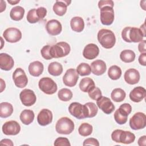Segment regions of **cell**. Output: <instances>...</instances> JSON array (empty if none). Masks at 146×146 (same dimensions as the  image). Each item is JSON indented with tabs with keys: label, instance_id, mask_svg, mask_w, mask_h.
<instances>
[{
	"label": "cell",
	"instance_id": "1",
	"mask_svg": "<svg viewBox=\"0 0 146 146\" xmlns=\"http://www.w3.org/2000/svg\"><path fill=\"white\" fill-rule=\"evenodd\" d=\"M98 40L102 46L107 49L112 48L116 43V38L114 33L111 30L105 29L99 31Z\"/></svg>",
	"mask_w": 146,
	"mask_h": 146
},
{
	"label": "cell",
	"instance_id": "2",
	"mask_svg": "<svg viewBox=\"0 0 146 146\" xmlns=\"http://www.w3.org/2000/svg\"><path fill=\"white\" fill-rule=\"evenodd\" d=\"M71 50L70 46L65 42H60L51 46L50 54L52 58H62L68 55Z\"/></svg>",
	"mask_w": 146,
	"mask_h": 146
},
{
	"label": "cell",
	"instance_id": "3",
	"mask_svg": "<svg viewBox=\"0 0 146 146\" xmlns=\"http://www.w3.org/2000/svg\"><path fill=\"white\" fill-rule=\"evenodd\" d=\"M73 121L67 117H62L56 122L55 125L56 131L62 135L70 134L74 129Z\"/></svg>",
	"mask_w": 146,
	"mask_h": 146
},
{
	"label": "cell",
	"instance_id": "4",
	"mask_svg": "<svg viewBox=\"0 0 146 146\" xmlns=\"http://www.w3.org/2000/svg\"><path fill=\"white\" fill-rule=\"evenodd\" d=\"M70 113L78 119H83L88 117V111L87 106L78 102L71 103L68 107Z\"/></svg>",
	"mask_w": 146,
	"mask_h": 146
},
{
	"label": "cell",
	"instance_id": "5",
	"mask_svg": "<svg viewBox=\"0 0 146 146\" xmlns=\"http://www.w3.org/2000/svg\"><path fill=\"white\" fill-rule=\"evenodd\" d=\"M38 86L43 92L47 95L54 94L58 90L56 83L51 78L48 77L41 78L39 81Z\"/></svg>",
	"mask_w": 146,
	"mask_h": 146
},
{
	"label": "cell",
	"instance_id": "6",
	"mask_svg": "<svg viewBox=\"0 0 146 146\" xmlns=\"http://www.w3.org/2000/svg\"><path fill=\"white\" fill-rule=\"evenodd\" d=\"M129 125L133 130L143 129L146 125V116L141 112L135 113L129 119Z\"/></svg>",
	"mask_w": 146,
	"mask_h": 146
},
{
	"label": "cell",
	"instance_id": "7",
	"mask_svg": "<svg viewBox=\"0 0 146 146\" xmlns=\"http://www.w3.org/2000/svg\"><path fill=\"white\" fill-rule=\"evenodd\" d=\"M101 23L106 26L111 25L114 21V10L113 7L110 6H103L100 9Z\"/></svg>",
	"mask_w": 146,
	"mask_h": 146
},
{
	"label": "cell",
	"instance_id": "8",
	"mask_svg": "<svg viewBox=\"0 0 146 146\" xmlns=\"http://www.w3.org/2000/svg\"><path fill=\"white\" fill-rule=\"evenodd\" d=\"M13 79L15 85L18 88H23L28 83V79L24 70L21 68H17L13 74Z\"/></svg>",
	"mask_w": 146,
	"mask_h": 146
},
{
	"label": "cell",
	"instance_id": "9",
	"mask_svg": "<svg viewBox=\"0 0 146 146\" xmlns=\"http://www.w3.org/2000/svg\"><path fill=\"white\" fill-rule=\"evenodd\" d=\"M19 98L23 105L27 107L34 105L36 100L34 92L30 89L23 90L19 94Z\"/></svg>",
	"mask_w": 146,
	"mask_h": 146
},
{
	"label": "cell",
	"instance_id": "10",
	"mask_svg": "<svg viewBox=\"0 0 146 146\" xmlns=\"http://www.w3.org/2000/svg\"><path fill=\"white\" fill-rule=\"evenodd\" d=\"M3 36L8 42L16 43L21 39L22 33L18 29L10 27L4 31Z\"/></svg>",
	"mask_w": 146,
	"mask_h": 146
},
{
	"label": "cell",
	"instance_id": "11",
	"mask_svg": "<svg viewBox=\"0 0 146 146\" xmlns=\"http://www.w3.org/2000/svg\"><path fill=\"white\" fill-rule=\"evenodd\" d=\"M116 143L128 144L133 143L135 140V135L130 131L117 129L115 135Z\"/></svg>",
	"mask_w": 146,
	"mask_h": 146
},
{
	"label": "cell",
	"instance_id": "12",
	"mask_svg": "<svg viewBox=\"0 0 146 146\" xmlns=\"http://www.w3.org/2000/svg\"><path fill=\"white\" fill-rule=\"evenodd\" d=\"M98 107L106 114L111 113L115 110V106L110 98L102 96L96 100Z\"/></svg>",
	"mask_w": 146,
	"mask_h": 146
},
{
	"label": "cell",
	"instance_id": "13",
	"mask_svg": "<svg viewBox=\"0 0 146 146\" xmlns=\"http://www.w3.org/2000/svg\"><path fill=\"white\" fill-rule=\"evenodd\" d=\"M2 130L6 135H16L21 131V126L17 121L10 120L5 122L3 124Z\"/></svg>",
	"mask_w": 146,
	"mask_h": 146
},
{
	"label": "cell",
	"instance_id": "14",
	"mask_svg": "<svg viewBox=\"0 0 146 146\" xmlns=\"http://www.w3.org/2000/svg\"><path fill=\"white\" fill-rule=\"evenodd\" d=\"M78 79L79 76L76 70L70 68L66 71L63 76V82L66 86L72 87L76 84Z\"/></svg>",
	"mask_w": 146,
	"mask_h": 146
},
{
	"label": "cell",
	"instance_id": "15",
	"mask_svg": "<svg viewBox=\"0 0 146 146\" xmlns=\"http://www.w3.org/2000/svg\"><path fill=\"white\" fill-rule=\"evenodd\" d=\"M38 124L42 126H46L50 124L52 121V112L48 109H42L37 116Z\"/></svg>",
	"mask_w": 146,
	"mask_h": 146
},
{
	"label": "cell",
	"instance_id": "16",
	"mask_svg": "<svg viewBox=\"0 0 146 146\" xmlns=\"http://www.w3.org/2000/svg\"><path fill=\"white\" fill-rule=\"evenodd\" d=\"M99 54V48L98 46L94 43L87 44L83 51V56L88 60L96 58Z\"/></svg>",
	"mask_w": 146,
	"mask_h": 146
},
{
	"label": "cell",
	"instance_id": "17",
	"mask_svg": "<svg viewBox=\"0 0 146 146\" xmlns=\"http://www.w3.org/2000/svg\"><path fill=\"white\" fill-rule=\"evenodd\" d=\"M46 29L47 32L51 35H57L61 33L62 26L59 21L56 19H51L47 22Z\"/></svg>",
	"mask_w": 146,
	"mask_h": 146
},
{
	"label": "cell",
	"instance_id": "18",
	"mask_svg": "<svg viewBox=\"0 0 146 146\" xmlns=\"http://www.w3.org/2000/svg\"><path fill=\"white\" fill-rule=\"evenodd\" d=\"M139 72L135 68H129L127 70L124 75L125 81L129 84H135L140 80Z\"/></svg>",
	"mask_w": 146,
	"mask_h": 146
},
{
	"label": "cell",
	"instance_id": "19",
	"mask_svg": "<svg viewBox=\"0 0 146 146\" xmlns=\"http://www.w3.org/2000/svg\"><path fill=\"white\" fill-rule=\"evenodd\" d=\"M14 65L13 58L6 53L0 54V68L2 70L9 71Z\"/></svg>",
	"mask_w": 146,
	"mask_h": 146
},
{
	"label": "cell",
	"instance_id": "20",
	"mask_svg": "<svg viewBox=\"0 0 146 146\" xmlns=\"http://www.w3.org/2000/svg\"><path fill=\"white\" fill-rule=\"evenodd\" d=\"M146 95L145 89L141 86L135 87L129 93L130 99L135 102L139 103L145 98Z\"/></svg>",
	"mask_w": 146,
	"mask_h": 146
},
{
	"label": "cell",
	"instance_id": "21",
	"mask_svg": "<svg viewBox=\"0 0 146 146\" xmlns=\"http://www.w3.org/2000/svg\"><path fill=\"white\" fill-rule=\"evenodd\" d=\"M91 72L96 75H103L106 71L107 66L106 63L102 60H96L92 62L90 66Z\"/></svg>",
	"mask_w": 146,
	"mask_h": 146
},
{
	"label": "cell",
	"instance_id": "22",
	"mask_svg": "<svg viewBox=\"0 0 146 146\" xmlns=\"http://www.w3.org/2000/svg\"><path fill=\"white\" fill-rule=\"evenodd\" d=\"M71 1H56L53 6V11L55 14L59 16H63L67 11V6L71 3Z\"/></svg>",
	"mask_w": 146,
	"mask_h": 146
},
{
	"label": "cell",
	"instance_id": "23",
	"mask_svg": "<svg viewBox=\"0 0 146 146\" xmlns=\"http://www.w3.org/2000/svg\"><path fill=\"white\" fill-rule=\"evenodd\" d=\"M29 72L33 76L38 77L40 75L44 69L43 64L39 61H34L31 62L29 66Z\"/></svg>",
	"mask_w": 146,
	"mask_h": 146
},
{
	"label": "cell",
	"instance_id": "24",
	"mask_svg": "<svg viewBox=\"0 0 146 146\" xmlns=\"http://www.w3.org/2000/svg\"><path fill=\"white\" fill-rule=\"evenodd\" d=\"M144 37L145 36L140 29L135 27H131L129 32V39L131 43L141 42Z\"/></svg>",
	"mask_w": 146,
	"mask_h": 146
},
{
	"label": "cell",
	"instance_id": "25",
	"mask_svg": "<svg viewBox=\"0 0 146 146\" xmlns=\"http://www.w3.org/2000/svg\"><path fill=\"white\" fill-rule=\"evenodd\" d=\"M71 29L77 33L82 32L84 28V22L80 17H74L70 21Z\"/></svg>",
	"mask_w": 146,
	"mask_h": 146
},
{
	"label": "cell",
	"instance_id": "26",
	"mask_svg": "<svg viewBox=\"0 0 146 146\" xmlns=\"http://www.w3.org/2000/svg\"><path fill=\"white\" fill-rule=\"evenodd\" d=\"M34 113L31 110H24L20 114L19 118L22 123L25 125H29L34 119Z\"/></svg>",
	"mask_w": 146,
	"mask_h": 146
},
{
	"label": "cell",
	"instance_id": "27",
	"mask_svg": "<svg viewBox=\"0 0 146 146\" xmlns=\"http://www.w3.org/2000/svg\"><path fill=\"white\" fill-rule=\"evenodd\" d=\"M13 112V107L8 102H2L0 103V117L6 118L11 115Z\"/></svg>",
	"mask_w": 146,
	"mask_h": 146
},
{
	"label": "cell",
	"instance_id": "28",
	"mask_svg": "<svg viewBox=\"0 0 146 146\" xmlns=\"http://www.w3.org/2000/svg\"><path fill=\"white\" fill-rule=\"evenodd\" d=\"M25 9L20 6L13 7L10 12V17L12 20L18 21L21 20L24 16Z\"/></svg>",
	"mask_w": 146,
	"mask_h": 146
},
{
	"label": "cell",
	"instance_id": "29",
	"mask_svg": "<svg viewBox=\"0 0 146 146\" xmlns=\"http://www.w3.org/2000/svg\"><path fill=\"white\" fill-rule=\"evenodd\" d=\"M79 88L84 92H88L95 86L94 81L90 78H83L79 83Z\"/></svg>",
	"mask_w": 146,
	"mask_h": 146
},
{
	"label": "cell",
	"instance_id": "30",
	"mask_svg": "<svg viewBox=\"0 0 146 146\" xmlns=\"http://www.w3.org/2000/svg\"><path fill=\"white\" fill-rule=\"evenodd\" d=\"M48 71L52 76H59L63 72V66L58 62H51L48 66Z\"/></svg>",
	"mask_w": 146,
	"mask_h": 146
},
{
	"label": "cell",
	"instance_id": "31",
	"mask_svg": "<svg viewBox=\"0 0 146 146\" xmlns=\"http://www.w3.org/2000/svg\"><path fill=\"white\" fill-rule=\"evenodd\" d=\"M128 114L122 108H119L114 113V119L119 124H124L127 121Z\"/></svg>",
	"mask_w": 146,
	"mask_h": 146
},
{
	"label": "cell",
	"instance_id": "32",
	"mask_svg": "<svg viewBox=\"0 0 146 146\" xmlns=\"http://www.w3.org/2000/svg\"><path fill=\"white\" fill-rule=\"evenodd\" d=\"M136 55L135 52L131 50H124L120 54V59L125 63H131L134 61Z\"/></svg>",
	"mask_w": 146,
	"mask_h": 146
},
{
	"label": "cell",
	"instance_id": "33",
	"mask_svg": "<svg viewBox=\"0 0 146 146\" xmlns=\"http://www.w3.org/2000/svg\"><path fill=\"white\" fill-rule=\"evenodd\" d=\"M126 96L125 91L120 88H115L111 92V99L116 102H121L124 100Z\"/></svg>",
	"mask_w": 146,
	"mask_h": 146
},
{
	"label": "cell",
	"instance_id": "34",
	"mask_svg": "<svg viewBox=\"0 0 146 146\" xmlns=\"http://www.w3.org/2000/svg\"><path fill=\"white\" fill-rule=\"evenodd\" d=\"M108 75L112 80H117L121 75V70L117 66H112L108 70Z\"/></svg>",
	"mask_w": 146,
	"mask_h": 146
},
{
	"label": "cell",
	"instance_id": "35",
	"mask_svg": "<svg viewBox=\"0 0 146 146\" xmlns=\"http://www.w3.org/2000/svg\"><path fill=\"white\" fill-rule=\"evenodd\" d=\"M58 98L63 102H68L72 98V91L68 88H62L58 91Z\"/></svg>",
	"mask_w": 146,
	"mask_h": 146
},
{
	"label": "cell",
	"instance_id": "36",
	"mask_svg": "<svg viewBox=\"0 0 146 146\" xmlns=\"http://www.w3.org/2000/svg\"><path fill=\"white\" fill-rule=\"evenodd\" d=\"M92 126L87 123H82L78 128L79 133L82 136H88L92 132Z\"/></svg>",
	"mask_w": 146,
	"mask_h": 146
},
{
	"label": "cell",
	"instance_id": "37",
	"mask_svg": "<svg viewBox=\"0 0 146 146\" xmlns=\"http://www.w3.org/2000/svg\"><path fill=\"white\" fill-rule=\"evenodd\" d=\"M76 72L80 76L89 75L91 72L90 65L86 63L79 64L76 68Z\"/></svg>",
	"mask_w": 146,
	"mask_h": 146
},
{
	"label": "cell",
	"instance_id": "38",
	"mask_svg": "<svg viewBox=\"0 0 146 146\" xmlns=\"http://www.w3.org/2000/svg\"><path fill=\"white\" fill-rule=\"evenodd\" d=\"M26 19L27 21L30 23H35L40 20L37 15L36 9H31L28 11Z\"/></svg>",
	"mask_w": 146,
	"mask_h": 146
},
{
	"label": "cell",
	"instance_id": "39",
	"mask_svg": "<svg viewBox=\"0 0 146 146\" xmlns=\"http://www.w3.org/2000/svg\"><path fill=\"white\" fill-rule=\"evenodd\" d=\"M85 105L87 106L88 111V117L90 118L95 116L98 111V108L96 105L92 102H88L86 103Z\"/></svg>",
	"mask_w": 146,
	"mask_h": 146
},
{
	"label": "cell",
	"instance_id": "40",
	"mask_svg": "<svg viewBox=\"0 0 146 146\" xmlns=\"http://www.w3.org/2000/svg\"><path fill=\"white\" fill-rule=\"evenodd\" d=\"M88 94L89 97L94 100H97L100 97L102 96V92L100 88L95 86L92 88L90 91H89L88 92Z\"/></svg>",
	"mask_w": 146,
	"mask_h": 146
},
{
	"label": "cell",
	"instance_id": "41",
	"mask_svg": "<svg viewBox=\"0 0 146 146\" xmlns=\"http://www.w3.org/2000/svg\"><path fill=\"white\" fill-rule=\"evenodd\" d=\"M55 146H70L71 144L68 140V139L66 137H59L57 138L54 143Z\"/></svg>",
	"mask_w": 146,
	"mask_h": 146
},
{
	"label": "cell",
	"instance_id": "42",
	"mask_svg": "<svg viewBox=\"0 0 146 146\" xmlns=\"http://www.w3.org/2000/svg\"><path fill=\"white\" fill-rule=\"evenodd\" d=\"M50 47H51V46L46 45V46H44L40 50L41 55L42 56V57L44 59H45L46 60H50L52 58L50 54Z\"/></svg>",
	"mask_w": 146,
	"mask_h": 146
},
{
	"label": "cell",
	"instance_id": "43",
	"mask_svg": "<svg viewBox=\"0 0 146 146\" xmlns=\"http://www.w3.org/2000/svg\"><path fill=\"white\" fill-rule=\"evenodd\" d=\"M83 145H94V146H99V143L97 139L93 137H90L84 140Z\"/></svg>",
	"mask_w": 146,
	"mask_h": 146
},
{
	"label": "cell",
	"instance_id": "44",
	"mask_svg": "<svg viewBox=\"0 0 146 146\" xmlns=\"http://www.w3.org/2000/svg\"><path fill=\"white\" fill-rule=\"evenodd\" d=\"M131 27H126L122 30L121 32V37L122 39L126 42L131 43L129 39V32L130 30Z\"/></svg>",
	"mask_w": 146,
	"mask_h": 146
},
{
	"label": "cell",
	"instance_id": "45",
	"mask_svg": "<svg viewBox=\"0 0 146 146\" xmlns=\"http://www.w3.org/2000/svg\"><path fill=\"white\" fill-rule=\"evenodd\" d=\"M36 11L40 20L43 19L47 14V10L43 7H39L38 9H36Z\"/></svg>",
	"mask_w": 146,
	"mask_h": 146
},
{
	"label": "cell",
	"instance_id": "46",
	"mask_svg": "<svg viewBox=\"0 0 146 146\" xmlns=\"http://www.w3.org/2000/svg\"><path fill=\"white\" fill-rule=\"evenodd\" d=\"M110 6L113 7L114 3L111 0H101L99 1L98 2V7L99 9H100L103 6Z\"/></svg>",
	"mask_w": 146,
	"mask_h": 146
},
{
	"label": "cell",
	"instance_id": "47",
	"mask_svg": "<svg viewBox=\"0 0 146 146\" xmlns=\"http://www.w3.org/2000/svg\"><path fill=\"white\" fill-rule=\"evenodd\" d=\"M145 45H146V40H143L138 45V50L139 52L142 53H146V49H145Z\"/></svg>",
	"mask_w": 146,
	"mask_h": 146
},
{
	"label": "cell",
	"instance_id": "48",
	"mask_svg": "<svg viewBox=\"0 0 146 146\" xmlns=\"http://www.w3.org/2000/svg\"><path fill=\"white\" fill-rule=\"evenodd\" d=\"M119 107L122 108L123 110H124L128 115L130 114V113L132 111V107L128 103H124L121 104Z\"/></svg>",
	"mask_w": 146,
	"mask_h": 146
},
{
	"label": "cell",
	"instance_id": "49",
	"mask_svg": "<svg viewBox=\"0 0 146 146\" xmlns=\"http://www.w3.org/2000/svg\"><path fill=\"white\" fill-rule=\"evenodd\" d=\"M146 53H142L140 55L139 57V63L142 65L145 66L146 65Z\"/></svg>",
	"mask_w": 146,
	"mask_h": 146
},
{
	"label": "cell",
	"instance_id": "50",
	"mask_svg": "<svg viewBox=\"0 0 146 146\" xmlns=\"http://www.w3.org/2000/svg\"><path fill=\"white\" fill-rule=\"evenodd\" d=\"M0 144L1 145H11V146H13L14 145V144L13 143V141L10 140V139H2L1 142H0Z\"/></svg>",
	"mask_w": 146,
	"mask_h": 146
},
{
	"label": "cell",
	"instance_id": "51",
	"mask_svg": "<svg viewBox=\"0 0 146 146\" xmlns=\"http://www.w3.org/2000/svg\"><path fill=\"white\" fill-rule=\"evenodd\" d=\"M138 145L140 146H145L146 145V136H141L138 140Z\"/></svg>",
	"mask_w": 146,
	"mask_h": 146
},
{
	"label": "cell",
	"instance_id": "52",
	"mask_svg": "<svg viewBox=\"0 0 146 146\" xmlns=\"http://www.w3.org/2000/svg\"><path fill=\"white\" fill-rule=\"evenodd\" d=\"M1 92H2L4 88H5V83L3 82V79H1Z\"/></svg>",
	"mask_w": 146,
	"mask_h": 146
},
{
	"label": "cell",
	"instance_id": "53",
	"mask_svg": "<svg viewBox=\"0 0 146 146\" xmlns=\"http://www.w3.org/2000/svg\"><path fill=\"white\" fill-rule=\"evenodd\" d=\"M140 29L141 30V31H142V33H143L144 36L145 37V23H144L143 25H141L140 26Z\"/></svg>",
	"mask_w": 146,
	"mask_h": 146
},
{
	"label": "cell",
	"instance_id": "54",
	"mask_svg": "<svg viewBox=\"0 0 146 146\" xmlns=\"http://www.w3.org/2000/svg\"><path fill=\"white\" fill-rule=\"evenodd\" d=\"M19 1H20L19 0H18V1H13V0L10 1V0H8V1H7V2H8L10 4H11V5H15V4L18 3H19Z\"/></svg>",
	"mask_w": 146,
	"mask_h": 146
}]
</instances>
